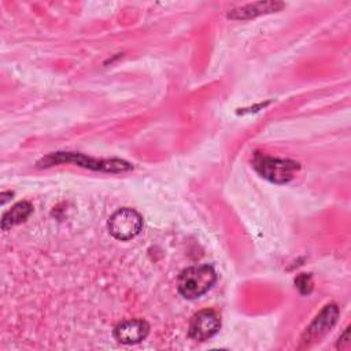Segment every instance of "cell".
<instances>
[{"mask_svg":"<svg viewBox=\"0 0 351 351\" xmlns=\"http://www.w3.org/2000/svg\"><path fill=\"white\" fill-rule=\"evenodd\" d=\"M149 333V325L144 319H126L114 328V337L122 344H137Z\"/></svg>","mask_w":351,"mask_h":351,"instance_id":"52a82bcc","label":"cell"},{"mask_svg":"<svg viewBox=\"0 0 351 351\" xmlns=\"http://www.w3.org/2000/svg\"><path fill=\"white\" fill-rule=\"evenodd\" d=\"M32 211H33V207L29 202H26V200L18 202L8 211L4 213L3 218H1V229L8 230L12 226L23 222L32 214Z\"/></svg>","mask_w":351,"mask_h":351,"instance_id":"9c48e42d","label":"cell"},{"mask_svg":"<svg viewBox=\"0 0 351 351\" xmlns=\"http://www.w3.org/2000/svg\"><path fill=\"white\" fill-rule=\"evenodd\" d=\"M295 287L298 288V291L303 295H307L311 292L313 289V281H311V276L308 274H300L295 278Z\"/></svg>","mask_w":351,"mask_h":351,"instance_id":"30bf717a","label":"cell"},{"mask_svg":"<svg viewBox=\"0 0 351 351\" xmlns=\"http://www.w3.org/2000/svg\"><path fill=\"white\" fill-rule=\"evenodd\" d=\"M217 281V273L210 265H197L184 269L178 277L177 288L182 298L193 300L204 295Z\"/></svg>","mask_w":351,"mask_h":351,"instance_id":"7a4b0ae2","label":"cell"},{"mask_svg":"<svg viewBox=\"0 0 351 351\" xmlns=\"http://www.w3.org/2000/svg\"><path fill=\"white\" fill-rule=\"evenodd\" d=\"M59 163H74L77 166H82L85 169L100 170V171H110V173H123L132 169L125 160L121 159H93L88 158L84 154L77 152H53L43 158L37 162L38 167H49Z\"/></svg>","mask_w":351,"mask_h":351,"instance_id":"6da1fadb","label":"cell"},{"mask_svg":"<svg viewBox=\"0 0 351 351\" xmlns=\"http://www.w3.org/2000/svg\"><path fill=\"white\" fill-rule=\"evenodd\" d=\"M110 234L121 241L134 239L143 229V217L133 208L123 207L117 210L107 222Z\"/></svg>","mask_w":351,"mask_h":351,"instance_id":"277c9868","label":"cell"},{"mask_svg":"<svg viewBox=\"0 0 351 351\" xmlns=\"http://www.w3.org/2000/svg\"><path fill=\"white\" fill-rule=\"evenodd\" d=\"M284 7L282 3L277 1H258V3H250L243 7L234 8L228 14V18L232 19H251L255 16H259L262 14L276 12Z\"/></svg>","mask_w":351,"mask_h":351,"instance_id":"ba28073f","label":"cell"},{"mask_svg":"<svg viewBox=\"0 0 351 351\" xmlns=\"http://www.w3.org/2000/svg\"><path fill=\"white\" fill-rule=\"evenodd\" d=\"M219 315L214 310L206 308L193 314L188 326V335L196 341H204L211 339L219 330Z\"/></svg>","mask_w":351,"mask_h":351,"instance_id":"5b68a950","label":"cell"},{"mask_svg":"<svg viewBox=\"0 0 351 351\" xmlns=\"http://www.w3.org/2000/svg\"><path fill=\"white\" fill-rule=\"evenodd\" d=\"M339 340H341V343H340V341H337V348L347 350V348L350 347V328H347V329L344 330L343 336H340V337H339Z\"/></svg>","mask_w":351,"mask_h":351,"instance_id":"8fae6325","label":"cell"},{"mask_svg":"<svg viewBox=\"0 0 351 351\" xmlns=\"http://www.w3.org/2000/svg\"><path fill=\"white\" fill-rule=\"evenodd\" d=\"M337 318H339V307L336 304L325 306L322 308V311L310 324L307 330L304 332L302 341L306 346L319 341V339H322L335 326Z\"/></svg>","mask_w":351,"mask_h":351,"instance_id":"8992f818","label":"cell"},{"mask_svg":"<svg viewBox=\"0 0 351 351\" xmlns=\"http://www.w3.org/2000/svg\"><path fill=\"white\" fill-rule=\"evenodd\" d=\"M252 166L255 171L265 180L274 184H287L300 169V165L291 159L271 158L256 152L252 159Z\"/></svg>","mask_w":351,"mask_h":351,"instance_id":"3957f363","label":"cell"}]
</instances>
